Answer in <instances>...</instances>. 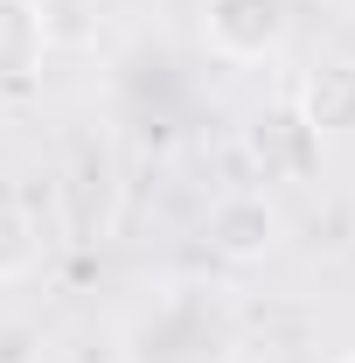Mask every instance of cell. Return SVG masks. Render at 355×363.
I'll return each instance as SVG.
<instances>
[{
  "label": "cell",
  "instance_id": "obj_1",
  "mask_svg": "<svg viewBox=\"0 0 355 363\" xmlns=\"http://www.w3.org/2000/svg\"><path fill=\"white\" fill-rule=\"evenodd\" d=\"M119 350H126V363H223L237 350V308L223 286L175 279L133 308Z\"/></svg>",
  "mask_w": 355,
  "mask_h": 363
},
{
  "label": "cell",
  "instance_id": "obj_2",
  "mask_svg": "<svg viewBox=\"0 0 355 363\" xmlns=\"http://www.w3.org/2000/svg\"><path fill=\"white\" fill-rule=\"evenodd\" d=\"M119 203H126V182H119V154L105 140H84L70 154V182H63V224L77 245H105L119 224Z\"/></svg>",
  "mask_w": 355,
  "mask_h": 363
},
{
  "label": "cell",
  "instance_id": "obj_3",
  "mask_svg": "<svg viewBox=\"0 0 355 363\" xmlns=\"http://www.w3.org/2000/svg\"><path fill=\"white\" fill-rule=\"evenodd\" d=\"M293 28V0H209L202 7V35L209 49L251 63V56H272Z\"/></svg>",
  "mask_w": 355,
  "mask_h": 363
},
{
  "label": "cell",
  "instance_id": "obj_4",
  "mask_svg": "<svg viewBox=\"0 0 355 363\" xmlns=\"http://www.w3.org/2000/svg\"><path fill=\"white\" fill-rule=\"evenodd\" d=\"M202 238H209L216 259L251 266V259H265L272 245H279V210H272L265 196H223L216 210L202 217Z\"/></svg>",
  "mask_w": 355,
  "mask_h": 363
},
{
  "label": "cell",
  "instance_id": "obj_5",
  "mask_svg": "<svg viewBox=\"0 0 355 363\" xmlns=\"http://www.w3.org/2000/svg\"><path fill=\"white\" fill-rule=\"evenodd\" d=\"M49 56V14L42 0H0V91L35 84Z\"/></svg>",
  "mask_w": 355,
  "mask_h": 363
},
{
  "label": "cell",
  "instance_id": "obj_6",
  "mask_svg": "<svg viewBox=\"0 0 355 363\" xmlns=\"http://www.w3.org/2000/svg\"><path fill=\"white\" fill-rule=\"evenodd\" d=\"M307 126L313 133H342L355 126V63H327L307 84Z\"/></svg>",
  "mask_w": 355,
  "mask_h": 363
},
{
  "label": "cell",
  "instance_id": "obj_7",
  "mask_svg": "<svg viewBox=\"0 0 355 363\" xmlns=\"http://www.w3.org/2000/svg\"><path fill=\"white\" fill-rule=\"evenodd\" d=\"M35 266V224L14 210V203H0V279H14V272Z\"/></svg>",
  "mask_w": 355,
  "mask_h": 363
},
{
  "label": "cell",
  "instance_id": "obj_8",
  "mask_svg": "<svg viewBox=\"0 0 355 363\" xmlns=\"http://www.w3.org/2000/svg\"><path fill=\"white\" fill-rule=\"evenodd\" d=\"M342 363H355V357H342Z\"/></svg>",
  "mask_w": 355,
  "mask_h": 363
}]
</instances>
